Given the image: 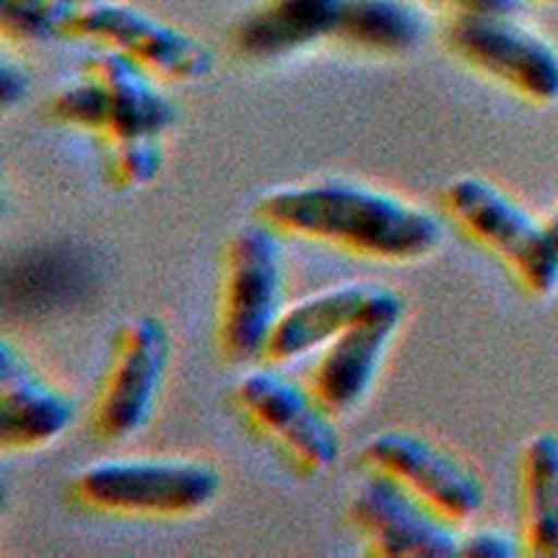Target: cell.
<instances>
[{
	"label": "cell",
	"mask_w": 558,
	"mask_h": 558,
	"mask_svg": "<svg viewBox=\"0 0 558 558\" xmlns=\"http://www.w3.org/2000/svg\"><path fill=\"white\" fill-rule=\"evenodd\" d=\"M64 39L121 53L159 84L202 82L216 68L202 39L123 0H87L64 28Z\"/></svg>",
	"instance_id": "obj_8"
},
{
	"label": "cell",
	"mask_w": 558,
	"mask_h": 558,
	"mask_svg": "<svg viewBox=\"0 0 558 558\" xmlns=\"http://www.w3.org/2000/svg\"><path fill=\"white\" fill-rule=\"evenodd\" d=\"M405 318V299L380 288L377 299L349 330L318 352L307 388L332 418L349 416L375 388L393 336Z\"/></svg>",
	"instance_id": "obj_12"
},
{
	"label": "cell",
	"mask_w": 558,
	"mask_h": 558,
	"mask_svg": "<svg viewBox=\"0 0 558 558\" xmlns=\"http://www.w3.org/2000/svg\"><path fill=\"white\" fill-rule=\"evenodd\" d=\"M425 32V17L405 0H347L336 39L372 57H400L413 51Z\"/></svg>",
	"instance_id": "obj_17"
},
{
	"label": "cell",
	"mask_w": 558,
	"mask_h": 558,
	"mask_svg": "<svg viewBox=\"0 0 558 558\" xmlns=\"http://www.w3.org/2000/svg\"><path fill=\"white\" fill-rule=\"evenodd\" d=\"M447 51L531 104L558 101V48L514 14L450 17Z\"/></svg>",
	"instance_id": "obj_9"
},
{
	"label": "cell",
	"mask_w": 558,
	"mask_h": 558,
	"mask_svg": "<svg viewBox=\"0 0 558 558\" xmlns=\"http://www.w3.org/2000/svg\"><path fill=\"white\" fill-rule=\"evenodd\" d=\"M171 355V330L159 316H134L114 330L89 413V430L98 441H126L151 422Z\"/></svg>",
	"instance_id": "obj_7"
},
{
	"label": "cell",
	"mask_w": 558,
	"mask_h": 558,
	"mask_svg": "<svg viewBox=\"0 0 558 558\" xmlns=\"http://www.w3.org/2000/svg\"><path fill=\"white\" fill-rule=\"evenodd\" d=\"M545 229H547V238L553 243V252L558 254V209H553L550 216L545 218Z\"/></svg>",
	"instance_id": "obj_23"
},
{
	"label": "cell",
	"mask_w": 558,
	"mask_h": 558,
	"mask_svg": "<svg viewBox=\"0 0 558 558\" xmlns=\"http://www.w3.org/2000/svg\"><path fill=\"white\" fill-rule=\"evenodd\" d=\"M32 89V76L23 64H14L12 57H3V64H0V104L3 109H14L23 98L28 96Z\"/></svg>",
	"instance_id": "obj_22"
},
{
	"label": "cell",
	"mask_w": 558,
	"mask_h": 558,
	"mask_svg": "<svg viewBox=\"0 0 558 558\" xmlns=\"http://www.w3.org/2000/svg\"><path fill=\"white\" fill-rule=\"evenodd\" d=\"M257 221L277 235L322 243L375 263H416L445 241V227L425 207L341 179L266 193L257 202Z\"/></svg>",
	"instance_id": "obj_1"
},
{
	"label": "cell",
	"mask_w": 558,
	"mask_h": 558,
	"mask_svg": "<svg viewBox=\"0 0 558 558\" xmlns=\"http://www.w3.org/2000/svg\"><path fill=\"white\" fill-rule=\"evenodd\" d=\"M441 204L463 235L506 263L522 291L536 299L558 291V254L553 252L545 221L517 198L481 177H461L447 184Z\"/></svg>",
	"instance_id": "obj_5"
},
{
	"label": "cell",
	"mask_w": 558,
	"mask_h": 558,
	"mask_svg": "<svg viewBox=\"0 0 558 558\" xmlns=\"http://www.w3.org/2000/svg\"><path fill=\"white\" fill-rule=\"evenodd\" d=\"M377 291H380L377 286L352 282V286L327 288L288 305L274 324L260 363L279 368L322 352L372 307Z\"/></svg>",
	"instance_id": "obj_15"
},
{
	"label": "cell",
	"mask_w": 558,
	"mask_h": 558,
	"mask_svg": "<svg viewBox=\"0 0 558 558\" xmlns=\"http://www.w3.org/2000/svg\"><path fill=\"white\" fill-rule=\"evenodd\" d=\"M425 7L450 12V17H483V14H517L522 0H418Z\"/></svg>",
	"instance_id": "obj_21"
},
{
	"label": "cell",
	"mask_w": 558,
	"mask_h": 558,
	"mask_svg": "<svg viewBox=\"0 0 558 558\" xmlns=\"http://www.w3.org/2000/svg\"><path fill=\"white\" fill-rule=\"evenodd\" d=\"M43 112L57 126L104 140V146L162 137L179 114L157 78L107 48L89 53L76 82L53 93Z\"/></svg>",
	"instance_id": "obj_2"
},
{
	"label": "cell",
	"mask_w": 558,
	"mask_h": 558,
	"mask_svg": "<svg viewBox=\"0 0 558 558\" xmlns=\"http://www.w3.org/2000/svg\"><path fill=\"white\" fill-rule=\"evenodd\" d=\"M357 463L366 472L397 481L452 525L475 520L486 502V488L470 463L418 433H375L357 452Z\"/></svg>",
	"instance_id": "obj_10"
},
{
	"label": "cell",
	"mask_w": 558,
	"mask_h": 558,
	"mask_svg": "<svg viewBox=\"0 0 558 558\" xmlns=\"http://www.w3.org/2000/svg\"><path fill=\"white\" fill-rule=\"evenodd\" d=\"M286 293L279 235L263 221L235 229L227 241L216 311V347L232 366L260 363Z\"/></svg>",
	"instance_id": "obj_4"
},
{
	"label": "cell",
	"mask_w": 558,
	"mask_h": 558,
	"mask_svg": "<svg viewBox=\"0 0 558 558\" xmlns=\"http://www.w3.org/2000/svg\"><path fill=\"white\" fill-rule=\"evenodd\" d=\"M539 3H558V0H539Z\"/></svg>",
	"instance_id": "obj_24"
},
{
	"label": "cell",
	"mask_w": 558,
	"mask_h": 558,
	"mask_svg": "<svg viewBox=\"0 0 558 558\" xmlns=\"http://www.w3.org/2000/svg\"><path fill=\"white\" fill-rule=\"evenodd\" d=\"M166 166L162 137H140L107 146L104 171L114 191H140L151 184Z\"/></svg>",
	"instance_id": "obj_19"
},
{
	"label": "cell",
	"mask_w": 558,
	"mask_h": 558,
	"mask_svg": "<svg viewBox=\"0 0 558 558\" xmlns=\"http://www.w3.org/2000/svg\"><path fill=\"white\" fill-rule=\"evenodd\" d=\"M232 405L246 427L277 447L299 475H324L341 456L336 418L318 405L311 388L277 366L263 363L246 372L232 388Z\"/></svg>",
	"instance_id": "obj_6"
},
{
	"label": "cell",
	"mask_w": 558,
	"mask_h": 558,
	"mask_svg": "<svg viewBox=\"0 0 558 558\" xmlns=\"http://www.w3.org/2000/svg\"><path fill=\"white\" fill-rule=\"evenodd\" d=\"M221 475L196 458H114L70 481L68 495L89 514L123 520H184L216 502Z\"/></svg>",
	"instance_id": "obj_3"
},
{
	"label": "cell",
	"mask_w": 558,
	"mask_h": 558,
	"mask_svg": "<svg viewBox=\"0 0 558 558\" xmlns=\"http://www.w3.org/2000/svg\"><path fill=\"white\" fill-rule=\"evenodd\" d=\"M347 0H257L229 28V48L248 62L286 59L336 39Z\"/></svg>",
	"instance_id": "obj_14"
},
{
	"label": "cell",
	"mask_w": 558,
	"mask_h": 558,
	"mask_svg": "<svg viewBox=\"0 0 558 558\" xmlns=\"http://www.w3.org/2000/svg\"><path fill=\"white\" fill-rule=\"evenodd\" d=\"M76 402L34 372L14 343L0 347V450L34 452L70 430Z\"/></svg>",
	"instance_id": "obj_13"
},
{
	"label": "cell",
	"mask_w": 558,
	"mask_h": 558,
	"mask_svg": "<svg viewBox=\"0 0 558 558\" xmlns=\"http://www.w3.org/2000/svg\"><path fill=\"white\" fill-rule=\"evenodd\" d=\"M347 508L349 525L380 558H452L461 553L458 525L438 517L408 488L377 472H366Z\"/></svg>",
	"instance_id": "obj_11"
},
{
	"label": "cell",
	"mask_w": 558,
	"mask_h": 558,
	"mask_svg": "<svg viewBox=\"0 0 558 558\" xmlns=\"http://www.w3.org/2000/svg\"><path fill=\"white\" fill-rule=\"evenodd\" d=\"M522 553L558 558V433H536L520 452Z\"/></svg>",
	"instance_id": "obj_16"
},
{
	"label": "cell",
	"mask_w": 558,
	"mask_h": 558,
	"mask_svg": "<svg viewBox=\"0 0 558 558\" xmlns=\"http://www.w3.org/2000/svg\"><path fill=\"white\" fill-rule=\"evenodd\" d=\"M84 3L87 0H0V34L17 45L64 39V28Z\"/></svg>",
	"instance_id": "obj_18"
},
{
	"label": "cell",
	"mask_w": 558,
	"mask_h": 558,
	"mask_svg": "<svg viewBox=\"0 0 558 558\" xmlns=\"http://www.w3.org/2000/svg\"><path fill=\"white\" fill-rule=\"evenodd\" d=\"M522 553V542H514L497 527H477L470 536H461V553L466 558H514Z\"/></svg>",
	"instance_id": "obj_20"
}]
</instances>
